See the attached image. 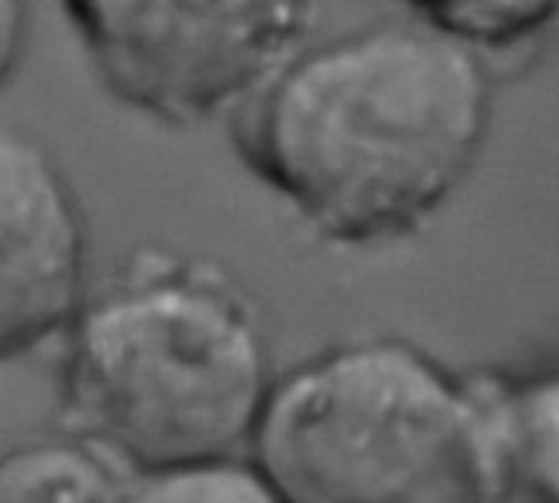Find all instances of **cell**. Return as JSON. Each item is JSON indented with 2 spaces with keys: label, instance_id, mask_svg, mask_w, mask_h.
Returning <instances> with one entry per match:
<instances>
[{
  "label": "cell",
  "instance_id": "6",
  "mask_svg": "<svg viewBox=\"0 0 559 503\" xmlns=\"http://www.w3.org/2000/svg\"><path fill=\"white\" fill-rule=\"evenodd\" d=\"M0 503H139V477L76 431L34 438L0 451Z\"/></svg>",
  "mask_w": 559,
  "mask_h": 503
},
{
  "label": "cell",
  "instance_id": "4",
  "mask_svg": "<svg viewBox=\"0 0 559 503\" xmlns=\"http://www.w3.org/2000/svg\"><path fill=\"white\" fill-rule=\"evenodd\" d=\"M112 99L165 125L234 116L294 53L313 0H60Z\"/></svg>",
  "mask_w": 559,
  "mask_h": 503
},
{
  "label": "cell",
  "instance_id": "1",
  "mask_svg": "<svg viewBox=\"0 0 559 503\" xmlns=\"http://www.w3.org/2000/svg\"><path fill=\"white\" fill-rule=\"evenodd\" d=\"M490 116L484 57L415 21L304 47L230 119L250 175L304 227L385 247L457 197Z\"/></svg>",
  "mask_w": 559,
  "mask_h": 503
},
{
  "label": "cell",
  "instance_id": "3",
  "mask_svg": "<svg viewBox=\"0 0 559 503\" xmlns=\"http://www.w3.org/2000/svg\"><path fill=\"white\" fill-rule=\"evenodd\" d=\"M280 503H500L487 398L425 352L359 343L270 392L257 424Z\"/></svg>",
  "mask_w": 559,
  "mask_h": 503
},
{
  "label": "cell",
  "instance_id": "8",
  "mask_svg": "<svg viewBox=\"0 0 559 503\" xmlns=\"http://www.w3.org/2000/svg\"><path fill=\"white\" fill-rule=\"evenodd\" d=\"M408 8L480 57L526 47L559 21V0H408Z\"/></svg>",
  "mask_w": 559,
  "mask_h": 503
},
{
  "label": "cell",
  "instance_id": "9",
  "mask_svg": "<svg viewBox=\"0 0 559 503\" xmlns=\"http://www.w3.org/2000/svg\"><path fill=\"white\" fill-rule=\"evenodd\" d=\"M139 503H280L266 477L227 460L139 477Z\"/></svg>",
  "mask_w": 559,
  "mask_h": 503
},
{
  "label": "cell",
  "instance_id": "7",
  "mask_svg": "<svg viewBox=\"0 0 559 503\" xmlns=\"http://www.w3.org/2000/svg\"><path fill=\"white\" fill-rule=\"evenodd\" d=\"M507 487L533 503H559V375L530 379L487 398Z\"/></svg>",
  "mask_w": 559,
  "mask_h": 503
},
{
  "label": "cell",
  "instance_id": "2",
  "mask_svg": "<svg viewBox=\"0 0 559 503\" xmlns=\"http://www.w3.org/2000/svg\"><path fill=\"white\" fill-rule=\"evenodd\" d=\"M63 418L135 477L227 460L270 402L263 336L201 261L139 250L67 326Z\"/></svg>",
  "mask_w": 559,
  "mask_h": 503
},
{
  "label": "cell",
  "instance_id": "5",
  "mask_svg": "<svg viewBox=\"0 0 559 503\" xmlns=\"http://www.w3.org/2000/svg\"><path fill=\"white\" fill-rule=\"evenodd\" d=\"M80 197L31 132L0 125V362L67 333L90 280Z\"/></svg>",
  "mask_w": 559,
  "mask_h": 503
},
{
  "label": "cell",
  "instance_id": "10",
  "mask_svg": "<svg viewBox=\"0 0 559 503\" xmlns=\"http://www.w3.org/2000/svg\"><path fill=\"white\" fill-rule=\"evenodd\" d=\"M31 37V0H0V89L17 73Z\"/></svg>",
  "mask_w": 559,
  "mask_h": 503
}]
</instances>
